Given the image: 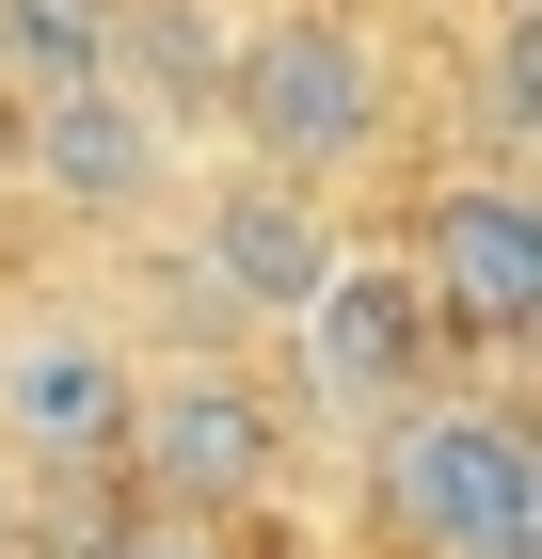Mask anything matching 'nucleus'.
<instances>
[{"instance_id":"obj_1","label":"nucleus","mask_w":542,"mask_h":559,"mask_svg":"<svg viewBox=\"0 0 542 559\" xmlns=\"http://www.w3.org/2000/svg\"><path fill=\"white\" fill-rule=\"evenodd\" d=\"M208 129H224V160L335 192V176H368L383 144H399V48H383L351 0H255L240 33H224Z\"/></svg>"},{"instance_id":"obj_2","label":"nucleus","mask_w":542,"mask_h":559,"mask_svg":"<svg viewBox=\"0 0 542 559\" xmlns=\"http://www.w3.org/2000/svg\"><path fill=\"white\" fill-rule=\"evenodd\" d=\"M112 464L144 479V512L240 527V512H272V496H288L303 416H288V384H272V368H240V352H144V368H128Z\"/></svg>"},{"instance_id":"obj_3","label":"nucleus","mask_w":542,"mask_h":559,"mask_svg":"<svg viewBox=\"0 0 542 559\" xmlns=\"http://www.w3.org/2000/svg\"><path fill=\"white\" fill-rule=\"evenodd\" d=\"M368 527L399 559H542V448L510 400H415L368 431Z\"/></svg>"},{"instance_id":"obj_4","label":"nucleus","mask_w":542,"mask_h":559,"mask_svg":"<svg viewBox=\"0 0 542 559\" xmlns=\"http://www.w3.org/2000/svg\"><path fill=\"white\" fill-rule=\"evenodd\" d=\"M335 257H351V224H335V192H303V176H255V160L176 176V288H192V320H224V336H288Z\"/></svg>"},{"instance_id":"obj_5","label":"nucleus","mask_w":542,"mask_h":559,"mask_svg":"<svg viewBox=\"0 0 542 559\" xmlns=\"http://www.w3.org/2000/svg\"><path fill=\"white\" fill-rule=\"evenodd\" d=\"M447 320H431L415 257H335L320 304L288 320V416H335V431H383L415 416V400H447Z\"/></svg>"},{"instance_id":"obj_6","label":"nucleus","mask_w":542,"mask_h":559,"mask_svg":"<svg viewBox=\"0 0 542 559\" xmlns=\"http://www.w3.org/2000/svg\"><path fill=\"white\" fill-rule=\"evenodd\" d=\"M0 176H33V209H64V224H144V209H176L192 144H176L112 64H81V81L0 96Z\"/></svg>"},{"instance_id":"obj_7","label":"nucleus","mask_w":542,"mask_h":559,"mask_svg":"<svg viewBox=\"0 0 542 559\" xmlns=\"http://www.w3.org/2000/svg\"><path fill=\"white\" fill-rule=\"evenodd\" d=\"M399 257H415L431 320H447L462 352H527L542 336V192H527V176H495V160L431 176Z\"/></svg>"},{"instance_id":"obj_8","label":"nucleus","mask_w":542,"mask_h":559,"mask_svg":"<svg viewBox=\"0 0 542 559\" xmlns=\"http://www.w3.org/2000/svg\"><path fill=\"white\" fill-rule=\"evenodd\" d=\"M128 368H144V352H128L112 320H81V304H16V320H0V464H16V479L112 464Z\"/></svg>"},{"instance_id":"obj_9","label":"nucleus","mask_w":542,"mask_h":559,"mask_svg":"<svg viewBox=\"0 0 542 559\" xmlns=\"http://www.w3.org/2000/svg\"><path fill=\"white\" fill-rule=\"evenodd\" d=\"M224 0H112V33H96V64H112L144 112H160L176 144H208V96H224Z\"/></svg>"},{"instance_id":"obj_10","label":"nucleus","mask_w":542,"mask_h":559,"mask_svg":"<svg viewBox=\"0 0 542 559\" xmlns=\"http://www.w3.org/2000/svg\"><path fill=\"white\" fill-rule=\"evenodd\" d=\"M462 144L495 176H527V144H542V0H495L479 16V64H462Z\"/></svg>"},{"instance_id":"obj_11","label":"nucleus","mask_w":542,"mask_h":559,"mask_svg":"<svg viewBox=\"0 0 542 559\" xmlns=\"http://www.w3.org/2000/svg\"><path fill=\"white\" fill-rule=\"evenodd\" d=\"M96 33H112V0H0V96H33V81H81Z\"/></svg>"},{"instance_id":"obj_12","label":"nucleus","mask_w":542,"mask_h":559,"mask_svg":"<svg viewBox=\"0 0 542 559\" xmlns=\"http://www.w3.org/2000/svg\"><path fill=\"white\" fill-rule=\"evenodd\" d=\"M64 559H240V527H192V512H144V496H128V512H96Z\"/></svg>"},{"instance_id":"obj_13","label":"nucleus","mask_w":542,"mask_h":559,"mask_svg":"<svg viewBox=\"0 0 542 559\" xmlns=\"http://www.w3.org/2000/svg\"><path fill=\"white\" fill-rule=\"evenodd\" d=\"M0 192H16V176H0Z\"/></svg>"}]
</instances>
